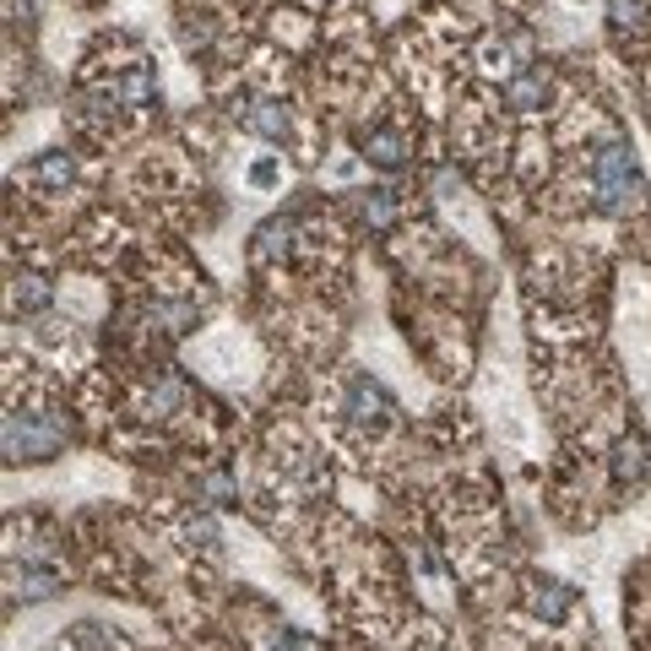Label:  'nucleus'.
<instances>
[{
	"label": "nucleus",
	"instance_id": "8",
	"mask_svg": "<svg viewBox=\"0 0 651 651\" xmlns=\"http://www.w3.org/2000/svg\"><path fill=\"white\" fill-rule=\"evenodd\" d=\"M71 174H76L71 152H44V158L28 169V180H33V185H50V191H65V185H71Z\"/></svg>",
	"mask_w": 651,
	"mask_h": 651
},
{
	"label": "nucleus",
	"instance_id": "10",
	"mask_svg": "<svg viewBox=\"0 0 651 651\" xmlns=\"http://www.w3.org/2000/svg\"><path fill=\"white\" fill-rule=\"evenodd\" d=\"M641 472H647V440H619L613 446V478L619 483H641Z\"/></svg>",
	"mask_w": 651,
	"mask_h": 651
},
{
	"label": "nucleus",
	"instance_id": "12",
	"mask_svg": "<svg viewBox=\"0 0 651 651\" xmlns=\"http://www.w3.org/2000/svg\"><path fill=\"white\" fill-rule=\"evenodd\" d=\"M50 305V282L44 277H17V288H11V310H44Z\"/></svg>",
	"mask_w": 651,
	"mask_h": 651
},
{
	"label": "nucleus",
	"instance_id": "4",
	"mask_svg": "<svg viewBox=\"0 0 651 651\" xmlns=\"http://www.w3.org/2000/svg\"><path fill=\"white\" fill-rule=\"evenodd\" d=\"M364 158H370L375 169H386V174H396V169H407L413 147H407V136H402V130L375 126L370 136H364Z\"/></svg>",
	"mask_w": 651,
	"mask_h": 651
},
{
	"label": "nucleus",
	"instance_id": "3",
	"mask_svg": "<svg viewBox=\"0 0 651 651\" xmlns=\"http://www.w3.org/2000/svg\"><path fill=\"white\" fill-rule=\"evenodd\" d=\"M234 115L245 120V130H256L266 141H288V136H294V115H288V104H277V98H245Z\"/></svg>",
	"mask_w": 651,
	"mask_h": 651
},
{
	"label": "nucleus",
	"instance_id": "2",
	"mask_svg": "<svg viewBox=\"0 0 651 651\" xmlns=\"http://www.w3.org/2000/svg\"><path fill=\"white\" fill-rule=\"evenodd\" d=\"M65 446V418L55 413H6V456L11 461H50Z\"/></svg>",
	"mask_w": 651,
	"mask_h": 651
},
{
	"label": "nucleus",
	"instance_id": "6",
	"mask_svg": "<svg viewBox=\"0 0 651 651\" xmlns=\"http://www.w3.org/2000/svg\"><path fill=\"white\" fill-rule=\"evenodd\" d=\"M570 608H576V591H570L565 581L532 586V613H537L543 625H565V619H570Z\"/></svg>",
	"mask_w": 651,
	"mask_h": 651
},
{
	"label": "nucleus",
	"instance_id": "9",
	"mask_svg": "<svg viewBox=\"0 0 651 651\" xmlns=\"http://www.w3.org/2000/svg\"><path fill=\"white\" fill-rule=\"evenodd\" d=\"M608 22H613V33H647L651 0H608Z\"/></svg>",
	"mask_w": 651,
	"mask_h": 651
},
{
	"label": "nucleus",
	"instance_id": "1",
	"mask_svg": "<svg viewBox=\"0 0 651 651\" xmlns=\"http://www.w3.org/2000/svg\"><path fill=\"white\" fill-rule=\"evenodd\" d=\"M591 191H597L602 212H636L641 206L647 185H641V169H636V158H630V147L619 136H608L591 152Z\"/></svg>",
	"mask_w": 651,
	"mask_h": 651
},
{
	"label": "nucleus",
	"instance_id": "13",
	"mask_svg": "<svg viewBox=\"0 0 651 651\" xmlns=\"http://www.w3.org/2000/svg\"><path fill=\"white\" fill-rule=\"evenodd\" d=\"M271 651H321L310 636H299V630H282L277 641H271Z\"/></svg>",
	"mask_w": 651,
	"mask_h": 651
},
{
	"label": "nucleus",
	"instance_id": "5",
	"mask_svg": "<svg viewBox=\"0 0 651 651\" xmlns=\"http://www.w3.org/2000/svg\"><path fill=\"white\" fill-rule=\"evenodd\" d=\"M543 98H548V71L537 61L516 71V76H505V104L511 109H543Z\"/></svg>",
	"mask_w": 651,
	"mask_h": 651
},
{
	"label": "nucleus",
	"instance_id": "11",
	"mask_svg": "<svg viewBox=\"0 0 651 651\" xmlns=\"http://www.w3.org/2000/svg\"><path fill=\"white\" fill-rule=\"evenodd\" d=\"M353 212H359L370 228H391L396 201H391V191H359V195H353Z\"/></svg>",
	"mask_w": 651,
	"mask_h": 651
},
{
	"label": "nucleus",
	"instance_id": "7",
	"mask_svg": "<svg viewBox=\"0 0 651 651\" xmlns=\"http://www.w3.org/2000/svg\"><path fill=\"white\" fill-rule=\"evenodd\" d=\"M11 581H17V597H22V602H44V597L61 591V576H55V570H39V565L11 570Z\"/></svg>",
	"mask_w": 651,
	"mask_h": 651
}]
</instances>
